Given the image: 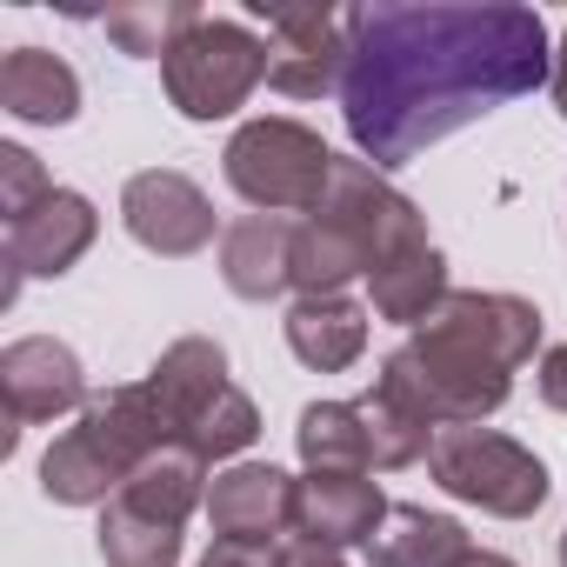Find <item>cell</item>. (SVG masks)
<instances>
[{
    "mask_svg": "<svg viewBox=\"0 0 567 567\" xmlns=\"http://www.w3.org/2000/svg\"><path fill=\"white\" fill-rule=\"evenodd\" d=\"M554 81L547 21L520 0L354 8L341 114L368 167H408L434 141Z\"/></svg>",
    "mask_w": 567,
    "mask_h": 567,
    "instance_id": "cell-1",
    "label": "cell"
},
{
    "mask_svg": "<svg viewBox=\"0 0 567 567\" xmlns=\"http://www.w3.org/2000/svg\"><path fill=\"white\" fill-rule=\"evenodd\" d=\"M540 348V308L520 295H481L454 288L388 361L374 394L394 401L401 414L441 427H481L487 414L507 408L514 368L534 361Z\"/></svg>",
    "mask_w": 567,
    "mask_h": 567,
    "instance_id": "cell-2",
    "label": "cell"
},
{
    "mask_svg": "<svg viewBox=\"0 0 567 567\" xmlns=\"http://www.w3.org/2000/svg\"><path fill=\"white\" fill-rule=\"evenodd\" d=\"M427 220L421 207L368 161H334L328 200L295 227V288L308 295H341L348 280L388 267L394 254L421 247Z\"/></svg>",
    "mask_w": 567,
    "mask_h": 567,
    "instance_id": "cell-3",
    "label": "cell"
},
{
    "mask_svg": "<svg viewBox=\"0 0 567 567\" xmlns=\"http://www.w3.org/2000/svg\"><path fill=\"white\" fill-rule=\"evenodd\" d=\"M161 447H181L154 388L134 381V388H107L81 408V421L41 454V494L61 501V507H107V494L127 487V474L161 454Z\"/></svg>",
    "mask_w": 567,
    "mask_h": 567,
    "instance_id": "cell-4",
    "label": "cell"
},
{
    "mask_svg": "<svg viewBox=\"0 0 567 567\" xmlns=\"http://www.w3.org/2000/svg\"><path fill=\"white\" fill-rule=\"evenodd\" d=\"M334 161L341 154L315 127H301V121H247L227 141V154H220L227 187L247 207H260V214H301V220L328 200Z\"/></svg>",
    "mask_w": 567,
    "mask_h": 567,
    "instance_id": "cell-5",
    "label": "cell"
},
{
    "mask_svg": "<svg viewBox=\"0 0 567 567\" xmlns=\"http://www.w3.org/2000/svg\"><path fill=\"white\" fill-rule=\"evenodd\" d=\"M427 474L454 501H467L481 514H501V520L540 514L547 487H554L547 467H540V454L520 447V441H507V434H494V427H441L434 447H427Z\"/></svg>",
    "mask_w": 567,
    "mask_h": 567,
    "instance_id": "cell-6",
    "label": "cell"
},
{
    "mask_svg": "<svg viewBox=\"0 0 567 567\" xmlns=\"http://www.w3.org/2000/svg\"><path fill=\"white\" fill-rule=\"evenodd\" d=\"M167 101L187 121H227L260 81H267V41L240 21H200L167 61H161Z\"/></svg>",
    "mask_w": 567,
    "mask_h": 567,
    "instance_id": "cell-7",
    "label": "cell"
},
{
    "mask_svg": "<svg viewBox=\"0 0 567 567\" xmlns=\"http://www.w3.org/2000/svg\"><path fill=\"white\" fill-rule=\"evenodd\" d=\"M267 87L288 101H321L341 94L348 81V41H354V8H267Z\"/></svg>",
    "mask_w": 567,
    "mask_h": 567,
    "instance_id": "cell-8",
    "label": "cell"
},
{
    "mask_svg": "<svg viewBox=\"0 0 567 567\" xmlns=\"http://www.w3.org/2000/svg\"><path fill=\"white\" fill-rule=\"evenodd\" d=\"M121 220L127 234L161 254V260H187L214 240V200L181 174V167H147L121 187Z\"/></svg>",
    "mask_w": 567,
    "mask_h": 567,
    "instance_id": "cell-9",
    "label": "cell"
},
{
    "mask_svg": "<svg viewBox=\"0 0 567 567\" xmlns=\"http://www.w3.org/2000/svg\"><path fill=\"white\" fill-rule=\"evenodd\" d=\"M94 234H101V214H94V200L74 194V187H54L34 214L8 220V301L21 295V280H54V274H68V267L94 247Z\"/></svg>",
    "mask_w": 567,
    "mask_h": 567,
    "instance_id": "cell-10",
    "label": "cell"
},
{
    "mask_svg": "<svg viewBox=\"0 0 567 567\" xmlns=\"http://www.w3.org/2000/svg\"><path fill=\"white\" fill-rule=\"evenodd\" d=\"M0 394H8L14 427L61 421V414H74V408H87L81 354H74L68 341H54V334L8 341V348H0Z\"/></svg>",
    "mask_w": 567,
    "mask_h": 567,
    "instance_id": "cell-11",
    "label": "cell"
},
{
    "mask_svg": "<svg viewBox=\"0 0 567 567\" xmlns=\"http://www.w3.org/2000/svg\"><path fill=\"white\" fill-rule=\"evenodd\" d=\"M295 494H301V481L267 467V461H240V467L214 474V487H207L214 540H288Z\"/></svg>",
    "mask_w": 567,
    "mask_h": 567,
    "instance_id": "cell-12",
    "label": "cell"
},
{
    "mask_svg": "<svg viewBox=\"0 0 567 567\" xmlns=\"http://www.w3.org/2000/svg\"><path fill=\"white\" fill-rule=\"evenodd\" d=\"M388 494L368 474H308L295 494V534H315L328 547H361L388 527Z\"/></svg>",
    "mask_w": 567,
    "mask_h": 567,
    "instance_id": "cell-13",
    "label": "cell"
},
{
    "mask_svg": "<svg viewBox=\"0 0 567 567\" xmlns=\"http://www.w3.org/2000/svg\"><path fill=\"white\" fill-rule=\"evenodd\" d=\"M295 227L288 214H247L220 234V280L240 301H274L295 288Z\"/></svg>",
    "mask_w": 567,
    "mask_h": 567,
    "instance_id": "cell-14",
    "label": "cell"
},
{
    "mask_svg": "<svg viewBox=\"0 0 567 567\" xmlns=\"http://www.w3.org/2000/svg\"><path fill=\"white\" fill-rule=\"evenodd\" d=\"M147 388H154V401H161V414H167V427H174V441L234 388L227 381V354H220V341H207V334H187V341H174L154 368H147Z\"/></svg>",
    "mask_w": 567,
    "mask_h": 567,
    "instance_id": "cell-15",
    "label": "cell"
},
{
    "mask_svg": "<svg viewBox=\"0 0 567 567\" xmlns=\"http://www.w3.org/2000/svg\"><path fill=\"white\" fill-rule=\"evenodd\" d=\"M0 107L28 127H68L81 114V74L48 48H14L0 61Z\"/></svg>",
    "mask_w": 567,
    "mask_h": 567,
    "instance_id": "cell-16",
    "label": "cell"
},
{
    "mask_svg": "<svg viewBox=\"0 0 567 567\" xmlns=\"http://www.w3.org/2000/svg\"><path fill=\"white\" fill-rule=\"evenodd\" d=\"M288 348L315 374H341L368 354V308L348 295H308L288 308Z\"/></svg>",
    "mask_w": 567,
    "mask_h": 567,
    "instance_id": "cell-17",
    "label": "cell"
},
{
    "mask_svg": "<svg viewBox=\"0 0 567 567\" xmlns=\"http://www.w3.org/2000/svg\"><path fill=\"white\" fill-rule=\"evenodd\" d=\"M114 501L134 507V514H147V520L181 527L194 507H207V461H200L194 447H161V454H147V461L127 474V487H121Z\"/></svg>",
    "mask_w": 567,
    "mask_h": 567,
    "instance_id": "cell-18",
    "label": "cell"
},
{
    "mask_svg": "<svg viewBox=\"0 0 567 567\" xmlns=\"http://www.w3.org/2000/svg\"><path fill=\"white\" fill-rule=\"evenodd\" d=\"M368 295H374V315H381V321L421 328V321L454 295V288H447V260H441V247H434V240H421V247L394 254L388 267H374V274H368Z\"/></svg>",
    "mask_w": 567,
    "mask_h": 567,
    "instance_id": "cell-19",
    "label": "cell"
},
{
    "mask_svg": "<svg viewBox=\"0 0 567 567\" xmlns=\"http://www.w3.org/2000/svg\"><path fill=\"white\" fill-rule=\"evenodd\" d=\"M474 554L467 527L454 514H427L414 501H401L388 514V527L374 534V567H461Z\"/></svg>",
    "mask_w": 567,
    "mask_h": 567,
    "instance_id": "cell-20",
    "label": "cell"
},
{
    "mask_svg": "<svg viewBox=\"0 0 567 567\" xmlns=\"http://www.w3.org/2000/svg\"><path fill=\"white\" fill-rule=\"evenodd\" d=\"M295 447H301L308 474H368L374 467L361 401H315V408H301Z\"/></svg>",
    "mask_w": 567,
    "mask_h": 567,
    "instance_id": "cell-21",
    "label": "cell"
},
{
    "mask_svg": "<svg viewBox=\"0 0 567 567\" xmlns=\"http://www.w3.org/2000/svg\"><path fill=\"white\" fill-rule=\"evenodd\" d=\"M207 14L194 0H141V8H114L107 14V41L134 61H167Z\"/></svg>",
    "mask_w": 567,
    "mask_h": 567,
    "instance_id": "cell-22",
    "label": "cell"
},
{
    "mask_svg": "<svg viewBox=\"0 0 567 567\" xmlns=\"http://www.w3.org/2000/svg\"><path fill=\"white\" fill-rule=\"evenodd\" d=\"M101 554H107V567H181V527L107 501L101 507Z\"/></svg>",
    "mask_w": 567,
    "mask_h": 567,
    "instance_id": "cell-23",
    "label": "cell"
},
{
    "mask_svg": "<svg viewBox=\"0 0 567 567\" xmlns=\"http://www.w3.org/2000/svg\"><path fill=\"white\" fill-rule=\"evenodd\" d=\"M361 421H368V454H374V467H414V461H427V447H434V427L414 421V414H401V408L381 401V394H361Z\"/></svg>",
    "mask_w": 567,
    "mask_h": 567,
    "instance_id": "cell-24",
    "label": "cell"
},
{
    "mask_svg": "<svg viewBox=\"0 0 567 567\" xmlns=\"http://www.w3.org/2000/svg\"><path fill=\"white\" fill-rule=\"evenodd\" d=\"M254 434H260V408L240 394V388H227L187 434H181V447H194L200 461H227V454H240V447H254Z\"/></svg>",
    "mask_w": 567,
    "mask_h": 567,
    "instance_id": "cell-25",
    "label": "cell"
},
{
    "mask_svg": "<svg viewBox=\"0 0 567 567\" xmlns=\"http://www.w3.org/2000/svg\"><path fill=\"white\" fill-rule=\"evenodd\" d=\"M48 194H54V181H48V167H41L28 147H0V214L21 220V214H34Z\"/></svg>",
    "mask_w": 567,
    "mask_h": 567,
    "instance_id": "cell-26",
    "label": "cell"
},
{
    "mask_svg": "<svg viewBox=\"0 0 567 567\" xmlns=\"http://www.w3.org/2000/svg\"><path fill=\"white\" fill-rule=\"evenodd\" d=\"M200 567H280V540H214Z\"/></svg>",
    "mask_w": 567,
    "mask_h": 567,
    "instance_id": "cell-27",
    "label": "cell"
},
{
    "mask_svg": "<svg viewBox=\"0 0 567 567\" xmlns=\"http://www.w3.org/2000/svg\"><path fill=\"white\" fill-rule=\"evenodd\" d=\"M280 567H348V560H341V547H328L315 534H288L280 540Z\"/></svg>",
    "mask_w": 567,
    "mask_h": 567,
    "instance_id": "cell-28",
    "label": "cell"
},
{
    "mask_svg": "<svg viewBox=\"0 0 567 567\" xmlns=\"http://www.w3.org/2000/svg\"><path fill=\"white\" fill-rule=\"evenodd\" d=\"M540 401L554 414H567V348H547L540 354Z\"/></svg>",
    "mask_w": 567,
    "mask_h": 567,
    "instance_id": "cell-29",
    "label": "cell"
},
{
    "mask_svg": "<svg viewBox=\"0 0 567 567\" xmlns=\"http://www.w3.org/2000/svg\"><path fill=\"white\" fill-rule=\"evenodd\" d=\"M554 107H560V121H567V34H560V48H554Z\"/></svg>",
    "mask_w": 567,
    "mask_h": 567,
    "instance_id": "cell-30",
    "label": "cell"
},
{
    "mask_svg": "<svg viewBox=\"0 0 567 567\" xmlns=\"http://www.w3.org/2000/svg\"><path fill=\"white\" fill-rule=\"evenodd\" d=\"M461 567H514V560H507V554H487V547H474V554H467Z\"/></svg>",
    "mask_w": 567,
    "mask_h": 567,
    "instance_id": "cell-31",
    "label": "cell"
},
{
    "mask_svg": "<svg viewBox=\"0 0 567 567\" xmlns=\"http://www.w3.org/2000/svg\"><path fill=\"white\" fill-rule=\"evenodd\" d=\"M560 567H567V534H560Z\"/></svg>",
    "mask_w": 567,
    "mask_h": 567,
    "instance_id": "cell-32",
    "label": "cell"
}]
</instances>
